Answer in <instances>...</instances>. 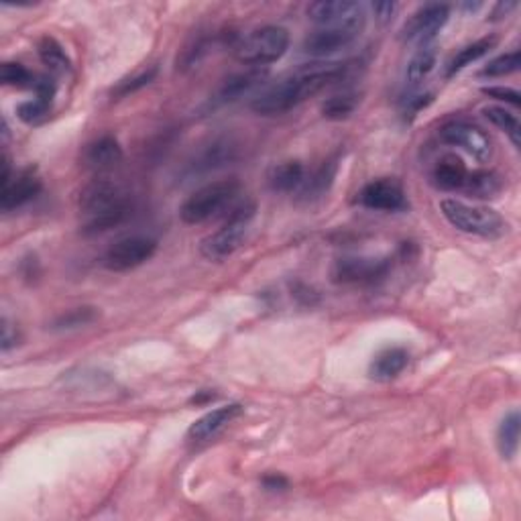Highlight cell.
<instances>
[{
  "instance_id": "11",
  "label": "cell",
  "mask_w": 521,
  "mask_h": 521,
  "mask_svg": "<svg viewBox=\"0 0 521 521\" xmlns=\"http://www.w3.org/2000/svg\"><path fill=\"white\" fill-rule=\"evenodd\" d=\"M450 9L446 4H426L411 14V19L402 29V40L408 43L428 45L448 22Z\"/></svg>"
},
{
  "instance_id": "3",
  "label": "cell",
  "mask_w": 521,
  "mask_h": 521,
  "mask_svg": "<svg viewBox=\"0 0 521 521\" xmlns=\"http://www.w3.org/2000/svg\"><path fill=\"white\" fill-rule=\"evenodd\" d=\"M442 216L446 218L456 231L464 234L481 236V239H501L508 234L509 225L499 212L489 208V206L479 204H466L463 200H455V198H444L440 202Z\"/></svg>"
},
{
  "instance_id": "19",
  "label": "cell",
  "mask_w": 521,
  "mask_h": 521,
  "mask_svg": "<svg viewBox=\"0 0 521 521\" xmlns=\"http://www.w3.org/2000/svg\"><path fill=\"white\" fill-rule=\"evenodd\" d=\"M408 363H410L408 350L402 347H389L385 350H381L379 355L373 358V363L369 366V375L377 381H391V379H395L397 375L403 373Z\"/></svg>"
},
{
  "instance_id": "32",
  "label": "cell",
  "mask_w": 521,
  "mask_h": 521,
  "mask_svg": "<svg viewBox=\"0 0 521 521\" xmlns=\"http://www.w3.org/2000/svg\"><path fill=\"white\" fill-rule=\"evenodd\" d=\"M37 75L31 74L25 66L14 64V61H6L0 67V82L4 86H13V88H33L35 86Z\"/></svg>"
},
{
  "instance_id": "2",
  "label": "cell",
  "mask_w": 521,
  "mask_h": 521,
  "mask_svg": "<svg viewBox=\"0 0 521 521\" xmlns=\"http://www.w3.org/2000/svg\"><path fill=\"white\" fill-rule=\"evenodd\" d=\"M78 210L84 216V233H106L120 226L130 216L128 191L122 183L110 178H96L82 188Z\"/></svg>"
},
{
  "instance_id": "36",
  "label": "cell",
  "mask_w": 521,
  "mask_h": 521,
  "mask_svg": "<svg viewBox=\"0 0 521 521\" xmlns=\"http://www.w3.org/2000/svg\"><path fill=\"white\" fill-rule=\"evenodd\" d=\"M432 101H434V96H432V94H418V96H410L408 101L403 102V114H405V119H413L421 109H426V106L430 104Z\"/></svg>"
},
{
  "instance_id": "13",
  "label": "cell",
  "mask_w": 521,
  "mask_h": 521,
  "mask_svg": "<svg viewBox=\"0 0 521 521\" xmlns=\"http://www.w3.org/2000/svg\"><path fill=\"white\" fill-rule=\"evenodd\" d=\"M357 202L375 212H402L408 208V198L395 180H375L358 191Z\"/></svg>"
},
{
  "instance_id": "30",
  "label": "cell",
  "mask_w": 521,
  "mask_h": 521,
  "mask_svg": "<svg viewBox=\"0 0 521 521\" xmlns=\"http://www.w3.org/2000/svg\"><path fill=\"white\" fill-rule=\"evenodd\" d=\"M358 106V96L352 92H342V94L331 96L322 104V117L328 120H344L349 119Z\"/></svg>"
},
{
  "instance_id": "24",
  "label": "cell",
  "mask_w": 521,
  "mask_h": 521,
  "mask_svg": "<svg viewBox=\"0 0 521 521\" xmlns=\"http://www.w3.org/2000/svg\"><path fill=\"white\" fill-rule=\"evenodd\" d=\"M495 45H497V37H482V40L466 45V48H463L456 53V56H452V59L446 64V78H452V75L463 72L464 67L472 66L474 61L489 56V51H491Z\"/></svg>"
},
{
  "instance_id": "35",
  "label": "cell",
  "mask_w": 521,
  "mask_h": 521,
  "mask_svg": "<svg viewBox=\"0 0 521 521\" xmlns=\"http://www.w3.org/2000/svg\"><path fill=\"white\" fill-rule=\"evenodd\" d=\"M482 94L493 98V101H499L505 104H511V106H517L521 104V94L517 90L513 88H505V86H491V88H482Z\"/></svg>"
},
{
  "instance_id": "25",
  "label": "cell",
  "mask_w": 521,
  "mask_h": 521,
  "mask_svg": "<svg viewBox=\"0 0 521 521\" xmlns=\"http://www.w3.org/2000/svg\"><path fill=\"white\" fill-rule=\"evenodd\" d=\"M519 428L521 416L517 410H511L508 416L501 419L499 428H497V448L505 461H511L517 455L519 448Z\"/></svg>"
},
{
  "instance_id": "6",
  "label": "cell",
  "mask_w": 521,
  "mask_h": 521,
  "mask_svg": "<svg viewBox=\"0 0 521 521\" xmlns=\"http://www.w3.org/2000/svg\"><path fill=\"white\" fill-rule=\"evenodd\" d=\"M289 48L287 29L278 25H265L251 31L234 43V57L244 66L265 67L279 61Z\"/></svg>"
},
{
  "instance_id": "12",
  "label": "cell",
  "mask_w": 521,
  "mask_h": 521,
  "mask_svg": "<svg viewBox=\"0 0 521 521\" xmlns=\"http://www.w3.org/2000/svg\"><path fill=\"white\" fill-rule=\"evenodd\" d=\"M363 27L355 25H336V27H318L313 33L305 37L302 51L310 57H328L340 51L361 35Z\"/></svg>"
},
{
  "instance_id": "21",
  "label": "cell",
  "mask_w": 521,
  "mask_h": 521,
  "mask_svg": "<svg viewBox=\"0 0 521 521\" xmlns=\"http://www.w3.org/2000/svg\"><path fill=\"white\" fill-rule=\"evenodd\" d=\"M466 175H469V170H466L464 161L456 155H446L434 167L432 181L438 190L456 191L464 186Z\"/></svg>"
},
{
  "instance_id": "27",
  "label": "cell",
  "mask_w": 521,
  "mask_h": 521,
  "mask_svg": "<svg viewBox=\"0 0 521 521\" xmlns=\"http://www.w3.org/2000/svg\"><path fill=\"white\" fill-rule=\"evenodd\" d=\"M482 114H485V119L491 122L493 127L503 130V133L509 137L513 147L516 149L521 147V125L516 114L505 110L503 106H485V109H482Z\"/></svg>"
},
{
  "instance_id": "28",
  "label": "cell",
  "mask_w": 521,
  "mask_h": 521,
  "mask_svg": "<svg viewBox=\"0 0 521 521\" xmlns=\"http://www.w3.org/2000/svg\"><path fill=\"white\" fill-rule=\"evenodd\" d=\"M436 61H438V51H436L432 45H421L416 51V56H413L408 64V74H405V78H408L411 86H418L419 82H424L428 75L434 72Z\"/></svg>"
},
{
  "instance_id": "22",
  "label": "cell",
  "mask_w": 521,
  "mask_h": 521,
  "mask_svg": "<svg viewBox=\"0 0 521 521\" xmlns=\"http://www.w3.org/2000/svg\"><path fill=\"white\" fill-rule=\"evenodd\" d=\"M503 190V181L499 175L495 172H469L464 180V186L461 191H464L469 198H474V200H491V198H497L501 194Z\"/></svg>"
},
{
  "instance_id": "10",
  "label": "cell",
  "mask_w": 521,
  "mask_h": 521,
  "mask_svg": "<svg viewBox=\"0 0 521 521\" xmlns=\"http://www.w3.org/2000/svg\"><path fill=\"white\" fill-rule=\"evenodd\" d=\"M308 19L318 27L355 25L365 27V6L352 0H318L308 6Z\"/></svg>"
},
{
  "instance_id": "38",
  "label": "cell",
  "mask_w": 521,
  "mask_h": 521,
  "mask_svg": "<svg viewBox=\"0 0 521 521\" xmlns=\"http://www.w3.org/2000/svg\"><path fill=\"white\" fill-rule=\"evenodd\" d=\"M395 11H397L395 3H377V4H373V13L377 14V19L381 22H387V21L393 19Z\"/></svg>"
},
{
  "instance_id": "5",
  "label": "cell",
  "mask_w": 521,
  "mask_h": 521,
  "mask_svg": "<svg viewBox=\"0 0 521 521\" xmlns=\"http://www.w3.org/2000/svg\"><path fill=\"white\" fill-rule=\"evenodd\" d=\"M241 183L236 180H218L206 183L194 194H190L180 206V218L186 225H202V222L218 216L226 208L231 210L239 202Z\"/></svg>"
},
{
  "instance_id": "37",
  "label": "cell",
  "mask_w": 521,
  "mask_h": 521,
  "mask_svg": "<svg viewBox=\"0 0 521 521\" xmlns=\"http://www.w3.org/2000/svg\"><path fill=\"white\" fill-rule=\"evenodd\" d=\"M19 344V332L17 328L9 324V320H3V350H11Z\"/></svg>"
},
{
  "instance_id": "31",
  "label": "cell",
  "mask_w": 521,
  "mask_h": 521,
  "mask_svg": "<svg viewBox=\"0 0 521 521\" xmlns=\"http://www.w3.org/2000/svg\"><path fill=\"white\" fill-rule=\"evenodd\" d=\"M519 66H521V53L517 49H513L509 53H503V56L489 61V64L481 70V75L482 78H505V75L516 74L519 70Z\"/></svg>"
},
{
  "instance_id": "18",
  "label": "cell",
  "mask_w": 521,
  "mask_h": 521,
  "mask_svg": "<svg viewBox=\"0 0 521 521\" xmlns=\"http://www.w3.org/2000/svg\"><path fill=\"white\" fill-rule=\"evenodd\" d=\"M336 173H339V161L331 159V161H326V163H322L308 180H304L300 191H297L300 202L310 204L313 200H320L324 194H328V190L332 188V183L336 180Z\"/></svg>"
},
{
  "instance_id": "17",
  "label": "cell",
  "mask_w": 521,
  "mask_h": 521,
  "mask_svg": "<svg viewBox=\"0 0 521 521\" xmlns=\"http://www.w3.org/2000/svg\"><path fill=\"white\" fill-rule=\"evenodd\" d=\"M120 161H122V147L110 135L92 141L88 147L84 149V163H86L90 170L96 172L110 170V167L119 165Z\"/></svg>"
},
{
  "instance_id": "29",
  "label": "cell",
  "mask_w": 521,
  "mask_h": 521,
  "mask_svg": "<svg viewBox=\"0 0 521 521\" xmlns=\"http://www.w3.org/2000/svg\"><path fill=\"white\" fill-rule=\"evenodd\" d=\"M98 316H101V312L96 308H90V305H82V308H74V310H67L64 313H59V316L51 322V331H75V328H84L92 324V322H96Z\"/></svg>"
},
{
  "instance_id": "4",
  "label": "cell",
  "mask_w": 521,
  "mask_h": 521,
  "mask_svg": "<svg viewBox=\"0 0 521 521\" xmlns=\"http://www.w3.org/2000/svg\"><path fill=\"white\" fill-rule=\"evenodd\" d=\"M255 212H257L255 202L251 200L236 202L231 208V214L226 216L225 225H222L218 231L206 236V239H202L200 255L206 260H214V263H220V260L233 257L234 252L243 247L251 220L255 218Z\"/></svg>"
},
{
  "instance_id": "26",
  "label": "cell",
  "mask_w": 521,
  "mask_h": 521,
  "mask_svg": "<svg viewBox=\"0 0 521 521\" xmlns=\"http://www.w3.org/2000/svg\"><path fill=\"white\" fill-rule=\"evenodd\" d=\"M37 53H40L43 66L53 74H67L72 70V61L67 57L66 49L61 48V43L53 40V37H43V40L37 43Z\"/></svg>"
},
{
  "instance_id": "33",
  "label": "cell",
  "mask_w": 521,
  "mask_h": 521,
  "mask_svg": "<svg viewBox=\"0 0 521 521\" xmlns=\"http://www.w3.org/2000/svg\"><path fill=\"white\" fill-rule=\"evenodd\" d=\"M49 101H43V98H33V101H27V102H21L17 106V117L27 122V125H33V122H40L41 119L48 117L49 112Z\"/></svg>"
},
{
  "instance_id": "23",
  "label": "cell",
  "mask_w": 521,
  "mask_h": 521,
  "mask_svg": "<svg viewBox=\"0 0 521 521\" xmlns=\"http://www.w3.org/2000/svg\"><path fill=\"white\" fill-rule=\"evenodd\" d=\"M269 186L273 191H283V194H289V191L300 190L302 183L305 180V170L300 161H286V163L273 165L269 175Z\"/></svg>"
},
{
  "instance_id": "8",
  "label": "cell",
  "mask_w": 521,
  "mask_h": 521,
  "mask_svg": "<svg viewBox=\"0 0 521 521\" xmlns=\"http://www.w3.org/2000/svg\"><path fill=\"white\" fill-rule=\"evenodd\" d=\"M155 252H157V241L151 239V236H143V234L125 236V239L117 241L109 251L104 252L102 265L109 271L125 273L147 263Z\"/></svg>"
},
{
  "instance_id": "34",
  "label": "cell",
  "mask_w": 521,
  "mask_h": 521,
  "mask_svg": "<svg viewBox=\"0 0 521 521\" xmlns=\"http://www.w3.org/2000/svg\"><path fill=\"white\" fill-rule=\"evenodd\" d=\"M157 75V67H151L147 72H141L139 75H135V78H128V80H122L117 88L112 90V96L117 98H125L128 94H135V92H139L141 88L149 86L153 82V78Z\"/></svg>"
},
{
  "instance_id": "1",
  "label": "cell",
  "mask_w": 521,
  "mask_h": 521,
  "mask_svg": "<svg viewBox=\"0 0 521 521\" xmlns=\"http://www.w3.org/2000/svg\"><path fill=\"white\" fill-rule=\"evenodd\" d=\"M347 72V64H308L260 92L251 102V109L260 117H279L316 96L331 84L340 82Z\"/></svg>"
},
{
  "instance_id": "15",
  "label": "cell",
  "mask_w": 521,
  "mask_h": 521,
  "mask_svg": "<svg viewBox=\"0 0 521 521\" xmlns=\"http://www.w3.org/2000/svg\"><path fill=\"white\" fill-rule=\"evenodd\" d=\"M41 191V180L33 172L14 173L9 183H4L0 191V208L4 212L17 210L29 204Z\"/></svg>"
},
{
  "instance_id": "39",
  "label": "cell",
  "mask_w": 521,
  "mask_h": 521,
  "mask_svg": "<svg viewBox=\"0 0 521 521\" xmlns=\"http://www.w3.org/2000/svg\"><path fill=\"white\" fill-rule=\"evenodd\" d=\"M263 485L269 491H283V489H287V479L281 477V474H267L263 479Z\"/></svg>"
},
{
  "instance_id": "16",
  "label": "cell",
  "mask_w": 521,
  "mask_h": 521,
  "mask_svg": "<svg viewBox=\"0 0 521 521\" xmlns=\"http://www.w3.org/2000/svg\"><path fill=\"white\" fill-rule=\"evenodd\" d=\"M241 413H243L241 403H228V405H222V408H216L208 413H204L200 419H196L194 424L190 426L188 438L194 440V442L210 440L212 436H216L222 428L231 424V421L239 418Z\"/></svg>"
},
{
  "instance_id": "20",
  "label": "cell",
  "mask_w": 521,
  "mask_h": 521,
  "mask_svg": "<svg viewBox=\"0 0 521 521\" xmlns=\"http://www.w3.org/2000/svg\"><path fill=\"white\" fill-rule=\"evenodd\" d=\"M236 157V145L233 141L218 139L212 141L208 147H204L198 153L194 163H191V172L194 173H204L210 170H218V167L231 163Z\"/></svg>"
},
{
  "instance_id": "7",
  "label": "cell",
  "mask_w": 521,
  "mask_h": 521,
  "mask_svg": "<svg viewBox=\"0 0 521 521\" xmlns=\"http://www.w3.org/2000/svg\"><path fill=\"white\" fill-rule=\"evenodd\" d=\"M391 269L385 257H340L334 260L331 278L340 286H371L381 281Z\"/></svg>"
},
{
  "instance_id": "14",
  "label": "cell",
  "mask_w": 521,
  "mask_h": 521,
  "mask_svg": "<svg viewBox=\"0 0 521 521\" xmlns=\"http://www.w3.org/2000/svg\"><path fill=\"white\" fill-rule=\"evenodd\" d=\"M267 80V70H260V67H251L247 72H239L231 75V78H226L225 82L220 84L218 90L214 92V96L210 98V106H225V104H231L236 102L239 98H243L244 94H249V92L255 90L257 86H260Z\"/></svg>"
},
{
  "instance_id": "9",
  "label": "cell",
  "mask_w": 521,
  "mask_h": 521,
  "mask_svg": "<svg viewBox=\"0 0 521 521\" xmlns=\"http://www.w3.org/2000/svg\"><path fill=\"white\" fill-rule=\"evenodd\" d=\"M440 141L448 147L463 149L481 163L493 157V141L481 127L469 120H450L440 128Z\"/></svg>"
},
{
  "instance_id": "40",
  "label": "cell",
  "mask_w": 521,
  "mask_h": 521,
  "mask_svg": "<svg viewBox=\"0 0 521 521\" xmlns=\"http://www.w3.org/2000/svg\"><path fill=\"white\" fill-rule=\"evenodd\" d=\"M517 9V3H499L491 13V21H499L503 17H509V13Z\"/></svg>"
}]
</instances>
